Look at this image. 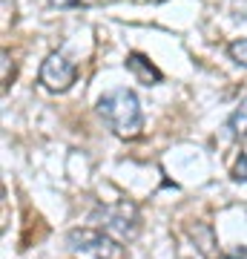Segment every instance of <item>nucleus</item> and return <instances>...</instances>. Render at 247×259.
<instances>
[{"instance_id":"obj_1","label":"nucleus","mask_w":247,"mask_h":259,"mask_svg":"<svg viewBox=\"0 0 247 259\" xmlns=\"http://www.w3.org/2000/svg\"><path fill=\"white\" fill-rule=\"evenodd\" d=\"M98 115L104 118V124L118 136V139H138L144 130V112H141V101L138 95L127 87L110 90L98 98Z\"/></svg>"},{"instance_id":"obj_2","label":"nucleus","mask_w":247,"mask_h":259,"mask_svg":"<svg viewBox=\"0 0 247 259\" xmlns=\"http://www.w3.org/2000/svg\"><path fill=\"white\" fill-rule=\"evenodd\" d=\"M92 222L95 228L104 233H110L112 239L118 242H129L138 236V228H141V216H138V207L132 202H115V204H98L92 210Z\"/></svg>"},{"instance_id":"obj_3","label":"nucleus","mask_w":247,"mask_h":259,"mask_svg":"<svg viewBox=\"0 0 247 259\" xmlns=\"http://www.w3.org/2000/svg\"><path fill=\"white\" fill-rule=\"evenodd\" d=\"M69 245L75 250H86L95 259H124V248L118 239H112L110 233L98 231V228H81V231L69 233Z\"/></svg>"},{"instance_id":"obj_4","label":"nucleus","mask_w":247,"mask_h":259,"mask_svg":"<svg viewBox=\"0 0 247 259\" xmlns=\"http://www.w3.org/2000/svg\"><path fill=\"white\" fill-rule=\"evenodd\" d=\"M78 78V66L64 55V52H52L40 66V83L49 93H66Z\"/></svg>"},{"instance_id":"obj_5","label":"nucleus","mask_w":247,"mask_h":259,"mask_svg":"<svg viewBox=\"0 0 247 259\" xmlns=\"http://www.w3.org/2000/svg\"><path fill=\"white\" fill-rule=\"evenodd\" d=\"M127 69L135 75L138 83H144V87H156V83H161V78H164L158 66H153L144 55H138V52H132V55L127 58Z\"/></svg>"},{"instance_id":"obj_6","label":"nucleus","mask_w":247,"mask_h":259,"mask_svg":"<svg viewBox=\"0 0 247 259\" xmlns=\"http://www.w3.org/2000/svg\"><path fill=\"white\" fill-rule=\"evenodd\" d=\"M227 127L236 139H244L247 136V95H241V101L236 104V110L230 112L227 118Z\"/></svg>"},{"instance_id":"obj_7","label":"nucleus","mask_w":247,"mask_h":259,"mask_svg":"<svg viewBox=\"0 0 247 259\" xmlns=\"http://www.w3.org/2000/svg\"><path fill=\"white\" fill-rule=\"evenodd\" d=\"M227 55L233 58V64L238 66H247V37H238L227 47Z\"/></svg>"},{"instance_id":"obj_8","label":"nucleus","mask_w":247,"mask_h":259,"mask_svg":"<svg viewBox=\"0 0 247 259\" xmlns=\"http://www.w3.org/2000/svg\"><path fill=\"white\" fill-rule=\"evenodd\" d=\"M49 6H58V9H78V6H92L98 0H46Z\"/></svg>"},{"instance_id":"obj_9","label":"nucleus","mask_w":247,"mask_h":259,"mask_svg":"<svg viewBox=\"0 0 247 259\" xmlns=\"http://www.w3.org/2000/svg\"><path fill=\"white\" fill-rule=\"evenodd\" d=\"M9 72L15 75V66H12V58H9V52H3V90L9 87Z\"/></svg>"},{"instance_id":"obj_10","label":"nucleus","mask_w":247,"mask_h":259,"mask_svg":"<svg viewBox=\"0 0 247 259\" xmlns=\"http://www.w3.org/2000/svg\"><path fill=\"white\" fill-rule=\"evenodd\" d=\"M233 176L238 179V182H247V156H241L236 161V170H233Z\"/></svg>"}]
</instances>
